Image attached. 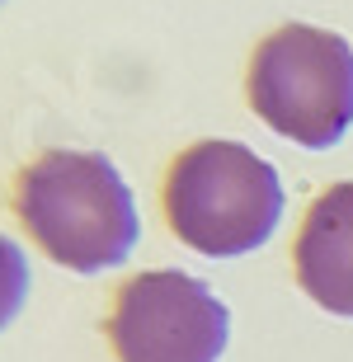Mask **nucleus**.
Masks as SVG:
<instances>
[{
	"label": "nucleus",
	"mask_w": 353,
	"mask_h": 362,
	"mask_svg": "<svg viewBox=\"0 0 353 362\" xmlns=\"http://www.w3.org/2000/svg\"><path fill=\"white\" fill-rule=\"evenodd\" d=\"M297 282L330 315H353V179L311 202L297 235Z\"/></svg>",
	"instance_id": "obj_5"
},
{
	"label": "nucleus",
	"mask_w": 353,
	"mask_h": 362,
	"mask_svg": "<svg viewBox=\"0 0 353 362\" xmlns=\"http://www.w3.org/2000/svg\"><path fill=\"white\" fill-rule=\"evenodd\" d=\"M14 207L28 235L71 273L118 269L137 250L132 188L104 151H47L19 175Z\"/></svg>",
	"instance_id": "obj_1"
},
{
	"label": "nucleus",
	"mask_w": 353,
	"mask_h": 362,
	"mask_svg": "<svg viewBox=\"0 0 353 362\" xmlns=\"http://www.w3.org/2000/svg\"><path fill=\"white\" fill-rule=\"evenodd\" d=\"M24 296H28V259L14 240L0 235V329L19 315Z\"/></svg>",
	"instance_id": "obj_6"
},
{
	"label": "nucleus",
	"mask_w": 353,
	"mask_h": 362,
	"mask_svg": "<svg viewBox=\"0 0 353 362\" xmlns=\"http://www.w3.org/2000/svg\"><path fill=\"white\" fill-rule=\"evenodd\" d=\"M165 216L198 255H250L283 221V179L241 141H198L170 165Z\"/></svg>",
	"instance_id": "obj_2"
},
{
	"label": "nucleus",
	"mask_w": 353,
	"mask_h": 362,
	"mask_svg": "<svg viewBox=\"0 0 353 362\" xmlns=\"http://www.w3.org/2000/svg\"><path fill=\"white\" fill-rule=\"evenodd\" d=\"M250 108L306 151L340 146L353 127V47L311 24H283L255 47Z\"/></svg>",
	"instance_id": "obj_3"
},
{
	"label": "nucleus",
	"mask_w": 353,
	"mask_h": 362,
	"mask_svg": "<svg viewBox=\"0 0 353 362\" xmlns=\"http://www.w3.org/2000/svg\"><path fill=\"white\" fill-rule=\"evenodd\" d=\"M118 362H217L231 339V310L184 269L137 273L109 315Z\"/></svg>",
	"instance_id": "obj_4"
}]
</instances>
